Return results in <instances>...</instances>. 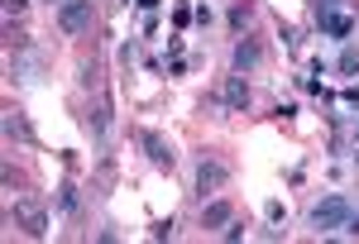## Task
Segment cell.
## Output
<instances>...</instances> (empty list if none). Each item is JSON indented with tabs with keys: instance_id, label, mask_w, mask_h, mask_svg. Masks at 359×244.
Returning <instances> with one entry per match:
<instances>
[{
	"instance_id": "cell-13",
	"label": "cell",
	"mask_w": 359,
	"mask_h": 244,
	"mask_svg": "<svg viewBox=\"0 0 359 244\" xmlns=\"http://www.w3.org/2000/svg\"><path fill=\"white\" fill-rule=\"evenodd\" d=\"M5 135H25V120H20V110H5Z\"/></svg>"
},
{
	"instance_id": "cell-20",
	"label": "cell",
	"mask_w": 359,
	"mask_h": 244,
	"mask_svg": "<svg viewBox=\"0 0 359 244\" xmlns=\"http://www.w3.org/2000/svg\"><path fill=\"white\" fill-rule=\"evenodd\" d=\"M139 10H158V0H135Z\"/></svg>"
},
{
	"instance_id": "cell-10",
	"label": "cell",
	"mask_w": 359,
	"mask_h": 244,
	"mask_svg": "<svg viewBox=\"0 0 359 244\" xmlns=\"http://www.w3.org/2000/svg\"><path fill=\"white\" fill-rule=\"evenodd\" d=\"M249 20H254V5H249V0H240V5L230 10V29H235V34H245Z\"/></svg>"
},
{
	"instance_id": "cell-14",
	"label": "cell",
	"mask_w": 359,
	"mask_h": 244,
	"mask_svg": "<svg viewBox=\"0 0 359 244\" xmlns=\"http://www.w3.org/2000/svg\"><path fill=\"white\" fill-rule=\"evenodd\" d=\"M149 235H154V240H172V235H177V230H172V220H158V225H154V230H149Z\"/></svg>"
},
{
	"instance_id": "cell-3",
	"label": "cell",
	"mask_w": 359,
	"mask_h": 244,
	"mask_svg": "<svg viewBox=\"0 0 359 244\" xmlns=\"http://www.w3.org/2000/svg\"><path fill=\"white\" fill-rule=\"evenodd\" d=\"M139 144H144V154H149V163H154L158 172H172L177 154H172V144H168L158 130H144V135H139Z\"/></svg>"
},
{
	"instance_id": "cell-7",
	"label": "cell",
	"mask_w": 359,
	"mask_h": 244,
	"mask_svg": "<svg viewBox=\"0 0 359 244\" xmlns=\"http://www.w3.org/2000/svg\"><path fill=\"white\" fill-rule=\"evenodd\" d=\"M230 220H235L230 201H206V206H201V225H206V230H225Z\"/></svg>"
},
{
	"instance_id": "cell-19",
	"label": "cell",
	"mask_w": 359,
	"mask_h": 244,
	"mask_svg": "<svg viewBox=\"0 0 359 244\" xmlns=\"http://www.w3.org/2000/svg\"><path fill=\"white\" fill-rule=\"evenodd\" d=\"M326 10H335V0H316V15H326Z\"/></svg>"
},
{
	"instance_id": "cell-6",
	"label": "cell",
	"mask_w": 359,
	"mask_h": 244,
	"mask_svg": "<svg viewBox=\"0 0 359 244\" xmlns=\"http://www.w3.org/2000/svg\"><path fill=\"white\" fill-rule=\"evenodd\" d=\"M316 25H321V34H331V39H350V34H355V20H350L345 10H326V15H316Z\"/></svg>"
},
{
	"instance_id": "cell-11",
	"label": "cell",
	"mask_w": 359,
	"mask_h": 244,
	"mask_svg": "<svg viewBox=\"0 0 359 244\" xmlns=\"http://www.w3.org/2000/svg\"><path fill=\"white\" fill-rule=\"evenodd\" d=\"M57 206H62L67 216H77V206H82V196H77V187H72V182H62V191H57Z\"/></svg>"
},
{
	"instance_id": "cell-8",
	"label": "cell",
	"mask_w": 359,
	"mask_h": 244,
	"mask_svg": "<svg viewBox=\"0 0 359 244\" xmlns=\"http://www.w3.org/2000/svg\"><path fill=\"white\" fill-rule=\"evenodd\" d=\"M221 101H225L230 110H245V106H249V81H245V72H240V77H230V81H225Z\"/></svg>"
},
{
	"instance_id": "cell-9",
	"label": "cell",
	"mask_w": 359,
	"mask_h": 244,
	"mask_svg": "<svg viewBox=\"0 0 359 244\" xmlns=\"http://www.w3.org/2000/svg\"><path fill=\"white\" fill-rule=\"evenodd\" d=\"M106 125H111V110L106 106H96L91 115H86V130L96 135V144H106Z\"/></svg>"
},
{
	"instance_id": "cell-4",
	"label": "cell",
	"mask_w": 359,
	"mask_h": 244,
	"mask_svg": "<svg viewBox=\"0 0 359 244\" xmlns=\"http://www.w3.org/2000/svg\"><path fill=\"white\" fill-rule=\"evenodd\" d=\"M225 182H230L225 163H216V158H201V163H196V196H201V201H206L211 191H221Z\"/></svg>"
},
{
	"instance_id": "cell-2",
	"label": "cell",
	"mask_w": 359,
	"mask_h": 244,
	"mask_svg": "<svg viewBox=\"0 0 359 244\" xmlns=\"http://www.w3.org/2000/svg\"><path fill=\"white\" fill-rule=\"evenodd\" d=\"M57 29L67 34V39H77L91 29V0H62L57 5Z\"/></svg>"
},
{
	"instance_id": "cell-18",
	"label": "cell",
	"mask_w": 359,
	"mask_h": 244,
	"mask_svg": "<svg viewBox=\"0 0 359 244\" xmlns=\"http://www.w3.org/2000/svg\"><path fill=\"white\" fill-rule=\"evenodd\" d=\"M345 106H359V86H350V91H345Z\"/></svg>"
},
{
	"instance_id": "cell-12",
	"label": "cell",
	"mask_w": 359,
	"mask_h": 244,
	"mask_svg": "<svg viewBox=\"0 0 359 244\" xmlns=\"http://www.w3.org/2000/svg\"><path fill=\"white\" fill-rule=\"evenodd\" d=\"M335 67H340V72H345V77H359V48H345V53H340V62H335Z\"/></svg>"
},
{
	"instance_id": "cell-1",
	"label": "cell",
	"mask_w": 359,
	"mask_h": 244,
	"mask_svg": "<svg viewBox=\"0 0 359 244\" xmlns=\"http://www.w3.org/2000/svg\"><path fill=\"white\" fill-rule=\"evenodd\" d=\"M345 220H350V201H345V196H321V201L311 206V230H316V235L345 230Z\"/></svg>"
},
{
	"instance_id": "cell-5",
	"label": "cell",
	"mask_w": 359,
	"mask_h": 244,
	"mask_svg": "<svg viewBox=\"0 0 359 244\" xmlns=\"http://www.w3.org/2000/svg\"><path fill=\"white\" fill-rule=\"evenodd\" d=\"M230 62H235V72H254L259 62H264V48H259V39H235V48H230Z\"/></svg>"
},
{
	"instance_id": "cell-15",
	"label": "cell",
	"mask_w": 359,
	"mask_h": 244,
	"mask_svg": "<svg viewBox=\"0 0 359 244\" xmlns=\"http://www.w3.org/2000/svg\"><path fill=\"white\" fill-rule=\"evenodd\" d=\"M29 0H5V20H15V15H25Z\"/></svg>"
},
{
	"instance_id": "cell-17",
	"label": "cell",
	"mask_w": 359,
	"mask_h": 244,
	"mask_svg": "<svg viewBox=\"0 0 359 244\" xmlns=\"http://www.w3.org/2000/svg\"><path fill=\"white\" fill-rule=\"evenodd\" d=\"M345 235H355V240H359V216H355V211H350V220H345Z\"/></svg>"
},
{
	"instance_id": "cell-16",
	"label": "cell",
	"mask_w": 359,
	"mask_h": 244,
	"mask_svg": "<svg viewBox=\"0 0 359 244\" xmlns=\"http://www.w3.org/2000/svg\"><path fill=\"white\" fill-rule=\"evenodd\" d=\"M221 235H225V240H245V225H240V220H230Z\"/></svg>"
}]
</instances>
